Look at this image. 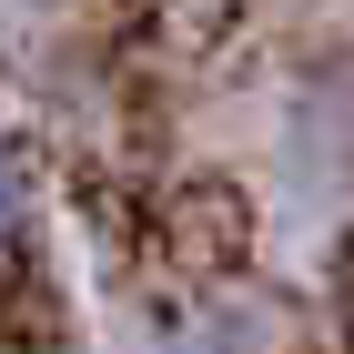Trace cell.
<instances>
[{
  "mask_svg": "<svg viewBox=\"0 0 354 354\" xmlns=\"http://www.w3.org/2000/svg\"><path fill=\"white\" fill-rule=\"evenodd\" d=\"M10 233H21V172L0 162V243H10Z\"/></svg>",
  "mask_w": 354,
  "mask_h": 354,
  "instance_id": "1",
  "label": "cell"
}]
</instances>
